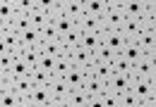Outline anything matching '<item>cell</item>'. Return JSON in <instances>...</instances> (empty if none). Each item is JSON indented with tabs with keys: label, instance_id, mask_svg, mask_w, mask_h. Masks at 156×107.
<instances>
[{
	"label": "cell",
	"instance_id": "1",
	"mask_svg": "<svg viewBox=\"0 0 156 107\" xmlns=\"http://www.w3.org/2000/svg\"><path fill=\"white\" fill-rule=\"evenodd\" d=\"M125 12H122V0H108V12L103 15V26L108 31H118L125 24Z\"/></svg>",
	"mask_w": 156,
	"mask_h": 107
},
{
	"label": "cell",
	"instance_id": "2",
	"mask_svg": "<svg viewBox=\"0 0 156 107\" xmlns=\"http://www.w3.org/2000/svg\"><path fill=\"white\" fill-rule=\"evenodd\" d=\"M149 10V0H122V12L127 19H144Z\"/></svg>",
	"mask_w": 156,
	"mask_h": 107
},
{
	"label": "cell",
	"instance_id": "3",
	"mask_svg": "<svg viewBox=\"0 0 156 107\" xmlns=\"http://www.w3.org/2000/svg\"><path fill=\"white\" fill-rule=\"evenodd\" d=\"M0 48H2V50H12V53H17V50L22 48L20 31H17L15 26L0 29Z\"/></svg>",
	"mask_w": 156,
	"mask_h": 107
},
{
	"label": "cell",
	"instance_id": "4",
	"mask_svg": "<svg viewBox=\"0 0 156 107\" xmlns=\"http://www.w3.org/2000/svg\"><path fill=\"white\" fill-rule=\"evenodd\" d=\"M51 24H53V26H55V29L60 31V36L70 34V31H72V29L77 26V24H75L72 19H70L67 15H65V12H62V5H60L58 10H55V12L51 15Z\"/></svg>",
	"mask_w": 156,
	"mask_h": 107
},
{
	"label": "cell",
	"instance_id": "5",
	"mask_svg": "<svg viewBox=\"0 0 156 107\" xmlns=\"http://www.w3.org/2000/svg\"><path fill=\"white\" fill-rule=\"evenodd\" d=\"M87 79H89L87 69H82V67H72L70 74L65 76V86H67L70 90H82V88H84V83H87Z\"/></svg>",
	"mask_w": 156,
	"mask_h": 107
},
{
	"label": "cell",
	"instance_id": "6",
	"mask_svg": "<svg viewBox=\"0 0 156 107\" xmlns=\"http://www.w3.org/2000/svg\"><path fill=\"white\" fill-rule=\"evenodd\" d=\"M130 88H132V81L127 74H113L108 81V90L115 95H125V93H130Z\"/></svg>",
	"mask_w": 156,
	"mask_h": 107
},
{
	"label": "cell",
	"instance_id": "7",
	"mask_svg": "<svg viewBox=\"0 0 156 107\" xmlns=\"http://www.w3.org/2000/svg\"><path fill=\"white\" fill-rule=\"evenodd\" d=\"M125 43H127V38L122 36V31L118 29V31H108L106 29V34H103V45H108L113 53H122V48H125Z\"/></svg>",
	"mask_w": 156,
	"mask_h": 107
},
{
	"label": "cell",
	"instance_id": "8",
	"mask_svg": "<svg viewBox=\"0 0 156 107\" xmlns=\"http://www.w3.org/2000/svg\"><path fill=\"white\" fill-rule=\"evenodd\" d=\"M77 26L82 31H91V34H106V26H103V19L91 17V15H84L77 21Z\"/></svg>",
	"mask_w": 156,
	"mask_h": 107
},
{
	"label": "cell",
	"instance_id": "9",
	"mask_svg": "<svg viewBox=\"0 0 156 107\" xmlns=\"http://www.w3.org/2000/svg\"><path fill=\"white\" fill-rule=\"evenodd\" d=\"M122 36L127 41H137V36L144 31V19H125V24L120 26Z\"/></svg>",
	"mask_w": 156,
	"mask_h": 107
},
{
	"label": "cell",
	"instance_id": "10",
	"mask_svg": "<svg viewBox=\"0 0 156 107\" xmlns=\"http://www.w3.org/2000/svg\"><path fill=\"white\" fill-rule=\"evenodd\" d=\"M70 60H72V64L75 67H82V69H87L91 62H94V53H89L87 48H75V50H70Z\"/></svg>",
	"mask_w": 156,
	"mask_h": 107
},
{
	"label": "cell",
	"instance_id": "11",
	"mask_svg": "<svg viewBox=\"0 0 156 107\" xmlns=\"http://www.w3.org/2000/svg\"><path fill=\"white\" fill-rule=\"evenodd\" d=\"M62 12L77 24L79 19L84 17V2L82 0H62Z\"/></svg>",
	"mask_w": 156,
	"mask_h": 107
},
{
	"label": "cell",
	"instance_id": "12",
	"mask_svg": "<svg viewBox=\"0 0 156 107\" xmlns=\"http://www.w3.org/2000/svg\"><path fill=\"white\" fill-rule=\"evenodd\" d=\"M48 90H51V95H53V100H67L70 98V93L72 90L65 86V79H58V76H53V81L48 83Z\"/></svg>",
	"mask_w": 156,
	"mask_h": 107
},
{
	"label": "cell",
	"instance_id": "13",
	"mask_svg": "<svg viewBox=\"0 0 156 107\" xmlns=\"http://www.w3.org/2000/svg\"><path fill=\"white\" fill-rule=\"evenodd\" d=\"M15 0H2L0 2V29H7L12 26V19H15Z\"/></svg>",
	"mask_w": 156,
	"mask_h": 107
},
{
	"label": "cell",
	"instance_id": "14",
	"mask_svg": "<svg viewBox=\"0 0 156 107\" xmlns=\"http://www.w3.org/2000/svg\"><path fill=\"white\" fill-rule=\"evenodd\" d=\"M130 90L137 95V100H139V102H144V100H149V98H151V81L142 76V79L132 81V88H130Z\"/></svg>",
	"mask_w": 156,
	"mask_h": 107
},
{
	"label": "cell",
	"instance_id": "15",
	"mask_svg": "<svg viewBox=\"0 0 156 107\" xmlns=\"http://www.w3.org/2000/svg\"><path fill=\"white\" fill-rule=\"evenodd\" d=\"M87 74H89V76H96L98 81H103V83H108V81H111V76H113L111 67H108V64H101V62H96V60L87 67Z\"/></svg>",
	"mask_w": 156,
	"mask_h": 107
},
{
	"label": "cell",
	"instance_id": "16",
	"mask_svg": "<svg viewBox=\"0 0 156 107\" xmlns=\"http://www.w3.org/2000/svg\"><path fill=\"white\" fill-rule=\"evenodd\" d=\"M84 90L89 93V98H103V95L108 93V83L98 81L96 76H89L87 83H84Z\"/></svg>",
	"mask_w": 156,
	"mask_h": 107
},
{
	"label": "cell",
	"instance_id": "17",
	"mask_svg": "<svg viewBox=\"0 0 156 107\" xmlns=\"http://www.w3.org/2000/svg\"><path fill=\"white\" fill-rule=\"evenodd\" d=\"M106 12H108V0H87V2H84V15L103 19Z\"/></svg>",
	"mask_w": 156,
	"mask_h": 107
},
{
	"label": "cell",
	"instance_id": "18",
	"mask_svg": "<svg viewBox=\"0 0 156 107\" xmlns=\"http://www.w3.org/2000/svg\"><path fill=\"white\" fill-rule=\"evenodd\" d=\"M135 43L139 45V50L147 55V53H149V50H151V48L156 45V34H154V31H149V29L144 26V31L137 36V41H135Z\"/></svg>",
	"mask_w": 156,
	"mask_h": 107
},
{
	"label": "cell",
	"instance_id": "19",
	"mask_svg": "<svg viewBox=\"0 0 156 107\" xmlns=\"http://www.w3.org/2000/svg\"><path fill=\"white\" fill-rule=\"evenodd\" d=\"M101 45H103V34H91V31H84V36H82V48H87L89 53H96Z\"/></svg>",
	"mask_w": 156,
	"mask_h": 107
},
{
	"label": "cell",
	"instance_id": "20",
	"mask_svg": "<svg viewBox=\"0 0 156 107\" xmlns=\"http://www.w3.org/2000/svg\"><path fill=\"white\" fill-rule=\"evenodd\" d=\"M122 57H125V60H127V62H130V64H137V62H139V60H142V57H144V53H142V50H139V45H137L135 41H127V43H125V48H122Z\"/></svg>",
	"mask_w": 156,
	"mask_h": 107
},
{
	"label": "cell",
	"instance_id": "21",
	"mask_svg": "<svg viewBox=\"0 0 156 107\" xmlns=\"http://www.w3.org/2000/svg\"><path fill=\"white\" fill-rule=\"evenodd\" d=\"M41 57H43V48H24V55H22V60L29 64V69H36L41 62Z\"/></svg>",
	"mask_w": 156,
	"mask_h": 107
},
{
	"label": "cell",
	"instance_id": "22",
	"mask_svg": "<svg viewBox=\"0 0 156 107\" xmlns=\"http://www.w3.org/2000/svg\"><path fill=\"white\" fill-rule=\"evenodd\" d=\"M0 107H22V98L10 88H0Z\"/></svg>",
	"mask_w": 156,
	"mask_h": 107
},
{
	"label": "cell",
	"instance_id": "23",
	"mask_svg": "<svg viewBox=\"0 0 156 107\" xmlns=\"http://www.w3.org/2000/svg\"><path fill=\"white\" fill-rule=\"evenodd\" d=\"M20 41L24 48H39L41 43V31L39 29H29V31H24V34H20Z\"/></svg>",
	"mask_w": 156,
	"mask_h": 107
},
{
	"label": "cell",
	"instance_id": "24",
	"mask_svg": "<svg viewBox=\"0 0 156 107\" xmlns=\"http://www.w3.org/2000/svg\"><path fill=\"white\" fill-rule=\"evenodd\" d=\"M29 100L36 102V105H41V107H46V105L53 102V95H51V90H48V86H46V88H34L31 95H29Z\"/></svg>",
	"mask_w": 156,
	"mask_h": 107
},
{
	"label": "cell",
	"instance_id": "25",
	"mask_svg": "<svg viewBox=\"0 0 156 107\" xmlns=\"http://www.w3.org/2000/svg\"><path fill=\"white\" fill-rule=\"evenodd\" d=\"M12 26L20 31V34H24V31H29V29H34L31 26V15L29 12H15V19H12Z\"/></svg>",
	"mask_w": 156,
	"mask_h": 107
},
{
	"label": "cell",
	"instance_id": "26",
	"mask_svg": "<svg viewBox=\"0 0 156 107\" xmlns=\"http://www.w3.org/2000/svg\"><path fill=\"white\" fill-rule=\"evenodd\" d=\"M82 36H84V31H82L79 26H75L70 34L62 36V43H65V48H67V50H75V48H79V45H82Z\"/></svg>",
	"mask_w": 156,
	"mask_h": 107
},
{
	"label": "cell",
	"instance_id": "27",
	"mask_svg": "<svg viewBox=\"0 0 156 107\" xmlns=\"http://www.w3.org/2000/svg\"><path fill=\"white\" fill-rule=\"evenodd\" d=\"M87 102H89V93L82 88V90H72L70 93V98L65 100V105L67 107H87Z\"/></svg>",
	"mask_w": 156,
	"mask_h": 107
},
{
	"label": "cell",
	"instance_id": "28",
	"mask_svg": "<svg viewBox=\"0 0 156 107\" xmlns=\"http://www.w3.org/2000/svg\"><path fill=\"white\" fill-rule=\"evenodd\" d=\"M31 26L39 29V31H41V29H46V26H51V15H46L43 10L36 7V10L31 12Z\"/></svg>",
	"mask_w": 156,
	"mask_h": 107
},
{
	"label": "cell",
	"instance_id": "29",
	"mask_svg": "<svg viewBox=\"0 0 156 107\" xmlns=\"http://www.w3.org/2000/svg\"><path fill=\"white\" fill-rule=\"evenodd\" d=\"M29 76H31V81H34V86H36V88H46V86L53 81V76H51V74H46L43 69H39V67H36V69H31Z\"/></svg>",
	"mask_w": 156,
	"mask_h": 107
},
{
	"label": "cell",
	"instance_id": "30",
	"mask_svg": "<svg viewBox=\"0 0 156 107\" xmlns=\"http://www.w3.org/2000/svg\"><path fill=\"white\" fill-rule=\"evenodd\" d=\"M115 57H118V53H113L108 45H101L96 53H94V60H96V62H101V64H108V67H111V62H113Z\"/></svg>",
	"mask_w": 156,
	"mask_h": 107
},
{
	"label": "cell",
	"instance_id": "31",
	"mask_svg": "<svg viewBox=\"0 0 156 107\" xmlns=\"http://www.w3.org/2000/svg\"><path fill=\"white\" fill-rule=\"evenodd\" d=\"M55 67H58V57L55 55H51V53H43V57H41V62H39V69H43L46 74H55Z\"/></svg>",
	"mask_w": 156,
	"mask_h": 107
},
{
	"label": "cell",
	"instance_id": "32",
	"mask_svg": "<svg viewBox=\"0 0 156 107\" xmlns=\"http://www.w3.org/2000/svg\"><path fill=\"white\" fill-rule=\"evenodd\" d=\"M130 69H132V64H130L122 55H118L115 60L111 62V71H113V74H130Z\"/></svg>",
	"mask_w": 156,
	"mask_h": 107
},
{
	"label": "cell",
	"instance_id": "33",
	"mask_svg": "<svg viewBox=\"0 0 156 107\" xmlns=\"http://www.w3.org/2000/svg\"><path fill=\"white\" fill-rule=\"evenodd\" d=\"M41 41H43V43H58V41H62V36H60V31L51 24V26L41 29Z\"/></svg>",
	"mask_w": 156,
	"mask_h": 107
},
{
	"label": "cell",
	"instance_id": "34",
	"mask_svg": "<svg viewBox=\"0 0 156 107\" xmlns=\"http://www.w3.org/2000/svg\"><path fill=\"white\" fill-rule=\"evenodd\" d=\"M75 64H72V60L70 57H60L58 60V67H55V74L53 76H58V79H65L67 74H70V69H72Z\"/></svg>",
	"mask_w": 156,
	"mask_h": 107
},
{
	"label": "cell",
	"instance_id": "35",
	"mask_svg": "<svg viewBox=\"0 0 156 107\" xmlns=\"http://www.w3.org/2000/svg\"><path fill=\"white\" fill-rule=\"evenodd\" d=\"M142 102L137 100V95L130 90V93H125V95H120V107H139Z\"/></svg>",
	"mask_w": 156,
	"mask_h": 107
},
{
	"label": "cell",
	"instance_id": "36",
	"mask_svg": "<svg viewBox=\"0 0 156 107\" xmlns=\"http://www.w3.org/2000/svg\"><path fill=\"white\" fill-rule=\"evenodd\" d=\"M101 102H103V107H120V95H115V93H106L103 98H101Z\"/></svg>",
	"mask_w": 156,
	"mask_h": 107
},
{
	"label": "cell",
	"instance_id": "37",
	"mask_svg": "<svg viewBox=\"0 0 156 107\" xmlns=\"http://www.w3.org/2000/svg\"><path fill=\"white\" fill-rule=\"evenodd\" d=\"M144 26H147L149 31H154V34H156V17H147V19H144Z\"/></svg>",
	"mask_w": 156,
	"mask_h": 107
},
{
	"label": "cell",
	"instance_id": "38",
	"mask_svg": "<svg viewBox=\"0 0 156 107\" xmlns=\"http://www.w3.org/2000/svg\"><path fill=\"white\" fill-rule=\"evenodd\" d=\"M147 17H156V0H149V10H147ZM144 17V19H147Z\"/></svg>",
	"mask_w": 156,
	"mask_h": 107
},
{
	"label": "cell",
	"instance_id": "39",
	"mask_svg": "<svg viewBox=\"0 0 156 107\" xmlns=\"http://www.w3.org/2000/svg\"><path fill=\"white\" fill-rule=\"evenodd\" d=\"M87 107H103V102H101V98H89Z\"/></svg>",
	"mask_w": 156,
	"mask_h": 107
},
{
	"label": "cell",
	"instance_id": "40",
	"mask_svg": "<svg viewBox=\"0 0 156 107\" xmlns=\"http://www.w3.org/2000/svg\"><path fill=\"white\" fill-rule=\"evenodd\" d=\"M139 107H156V100H154V98H149V100H144Z\"/></svg>",
	"mask_w": 156,
	"mask_h": 107
},
{
	"label": "cell",
	"instance_id": "41",
	"mask_svg": "<svg viewBox=\"0 0 156 107\" xmlns=\"http://www.w3.org/2000/svg\"><path fill=\"white\" fill-rule=\"evenodd\" d=\"M147 57H149L151 62H156V45H154V48H151V50H149V53H147Z\"/></svg>",
	"mask_w": 156,
	"mask_h": 107
},
{
	"label": "cell",
	"instance_id": "42",
	"mask_svg": "<svg viewBox=\"0 0 156 107\" xmlns=\"http://www.w3.org/2000/svg\"><path fill=\"white\" fill-rule=\"evenodd\" d=\"M46 107H67V105H65V102H62V100H53V102H51V105H46Z\"/></svg>",
	"mask_w": 156,
	"mask_h": 107
},
{
	"label": "cell",
	"instance_id": "43",
	"mask_svg": "<svg viewBox=\"0 0 156 107\" xmlns=\"http://www.w3.org/2000/svg\"><path fill=\"white\" fill-rule=\"evenodd\" d=\"M149 81H151V98L156 100V76H154V79H149Z\"/></svg>",
	"mask_w": 156,
	"mask_h": 107
},
{
	"label": "cell",
	"instance_id": "44",
	"mask_svg": "<svg viewBox=\"0 0 156 107\" xmlns=\"http://www.w3.org/2000/svg\"><path fill=\"white\" fill-rule=\"evenodd\" d=\"M22 107H41V105H36V102H31V100H22Z\"/></svg>",
	"mask_w": 156,
	"mask_h": 107
}]
</instances>
